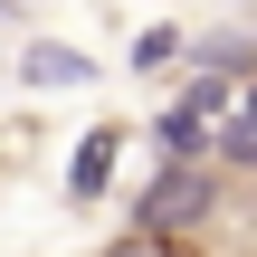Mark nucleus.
<instances>
[{
    "label": "nucleus",
    "instance_id": "f03ea898",
    "mask_svg": "<svg viewBox=\"0 0 257 257\" xmlns=\"http://www.w3.org/2000/svg\"><path fill=\"white\" fill-rule=\"evenodd\" d=\"M210 162H229V172H257V76L238 86V105H229V124L210 134Z\"/></svg>",
    "mask_w": 257,
    "mask_h": 257
},
{
    "label": "nucleus",
    "instance_id": "7ed1b4c3",
    "mask_svg": "<svg viewBox=\"0 0 257 257\" xmlns=\"http://www.w3.org/2000/svg\"><path fill=\"white\" fill-rule=\"evenodd\" d=\"M95 257H210L200 238H172V229H124V238H105Z\"/></svg>",
    "mask_w": 257,
    "mask_h": 257
},
{
    "label": "nucleus",
    "instance_id": "f257e3e1",
    "mask_svg": "<svg viewBox=\"0 0 257 257\" xmlns=\"http://www.w3.org/2000/svg\"><path fill=\"white\" fill-rule=\"evenodd\" d=\"M114 153H124V124H95V134L76 143V162H67V200H95V191L114 181Z\"/></svg>",
    "mask_w": 257,
    "mask_h": 257
},
{
    "label": "nucleus",
    "instance_id": "20e7f679",
    "mask_svg": "<svg viewBox=\"0 0 257 257\" xmlns=\"http://www.w3.org/2000/svg\"><path fill=\"white\" fill-rule=\"evenodd\" d=\"M29 76L38 86H86V57L76 48H29Z\"/></svg>",
    "mask_w": 257,
    "mask_h": 257
}]
</instances>
